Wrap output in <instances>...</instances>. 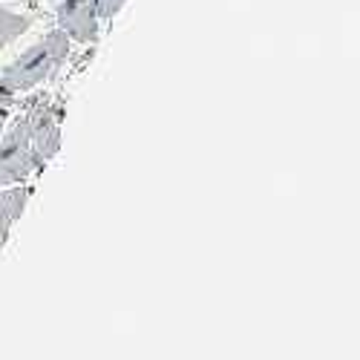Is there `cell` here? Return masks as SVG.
Listing matches in <instances>:
<instances>
[{
	"label": "cell",
	"instance_id": "cell-6",
	"mask_svg": "<svg viewBox=\"0 0 360 360\" xmlns=\"http://www.w3.org/2000/svg\"><path fill=\"white\" fill-rule=\"evenodd\" d=\"M32 15L23 12H12V9H0V49L9 46L12 41H18L20 35H26L32 29Z\"/></svg>",
	"mask_w": 360,
	"mask_h": 360
},
{
	"label": "cell",
	"instance_id": "cell-8",
	"mask_svg": "<svg viewBox=\"0 0 360 360\" xmlns=\"http://www.w3.org/2000/svg\"><path fill=\"white\" fill-rule=\"evenodd\" d=\"M6 118H9V107H0V133L6 127Z\"/></svg>",
	"mask_w": 360,
	"mask_h": 360
},
{
	"label": "cell",
	"instance_id": "cell-9",
	"mask_svg": "<svg viewBox=\"0 0 360 360\" xmlns=\"http://www.w3.org/2000/svg\"><path fill=\"white\" fill-rule=\"evenodd\" d=\"M49 4H58V0H49Z\"/></svg>",
	"mask_w": 360,
	"mask_h": 360
},
{
	"label": "cell",
	"instance_id": "cell-5",
	"mask_svg": "<svg viewBox=\"0 0 360 360\" xmlns=\"http://www.w3.org/2000/svg\"><path fill=\"white\" fill-rule=\"evenodd\" d=\"M32 196L26 185H12V188H0V251H4L6 239L12 233V225L20 219L26 211V202Z\"/></svg>",
	"mask_w": 360,
	"mask_h": 360
},
{
	"label": "cell",
	"instance_id": "cell-1",
	"mask_svg": "<svg viewBox=\"0 0 360 360\" xmlns=\"http://www.w3.org/2000/svg\"><path fill=\"white\" fill-rule=\"evenodd\" d=\"M70 49H72V41L61 29H49L38 44L23 49L15 61L0 72V107H12V101L20 93H29V89L41 86L44 81L55 78L58 70L67 64Z\"/></svg>",
	"mask_w": 360,
	"mask_h": 360
},
{
	"label": "cell",
	"instance_id": "cell-7",
	"mask_svg": "<svg viewBox=\"0 0 360 360\" xmlns=\"http://www.w3.org/2000/svg\"><path fill=\"white\" fill-rule=\"evenodd\" d=\"M127 0H96V12H98V20L101 23H112L115 15L124 9Z\"/></svg>",
	"mask_w": 360,
	"mask_h": 360
},
{
	"label": "cell",
	"instance_id": "cell-4",
	"mask_svg": "<svg viewBox=\"0 0 360 360\" xmlns=\"http://www.w3.org/2000/svg\"><path fill=\"white\" fill-rule=\"evenodd\" d=\"M55 20L70 41H78L84 46H93L98 41L101 20L96 12V0H58Z\"/></svg>",
	"mask_w": 360,
	"mask_h": 360
},
{
	"label": "cell",
	"instance_id": "cell-3",
	"mask_svg": "<svg viewBox=\"0 0 360 360\" xmlns=\"http://www.w3.org/2000/svg\"><path fill=\"white\" fill-rule=\"evenodd\" d=\"M23 112L29 118V130H32V147L38 162L46 167L58 150H61V124H64V104L41 93L23 101Z\"/></svg>",
	"mask_w": 360,
	"mask_h": 360
},
{
	"label": "cell",
	"instance_id": "cell-2",
	"mask_svg": "<svg viewBox=\"0 0 360 360\" xmlns=\"http://www.w3.org/2000/svg\"><path fill=\"white\" fill-rule=\"evenodd\" d=\"M41 170H44V165L35 156L29 118L20 110V115L9 124V130L0 133V188L23 185L29 176L41 173Z\"/></svg>",
	"mask_w": 360,
	"mask_h": 360
}]
</instances>
